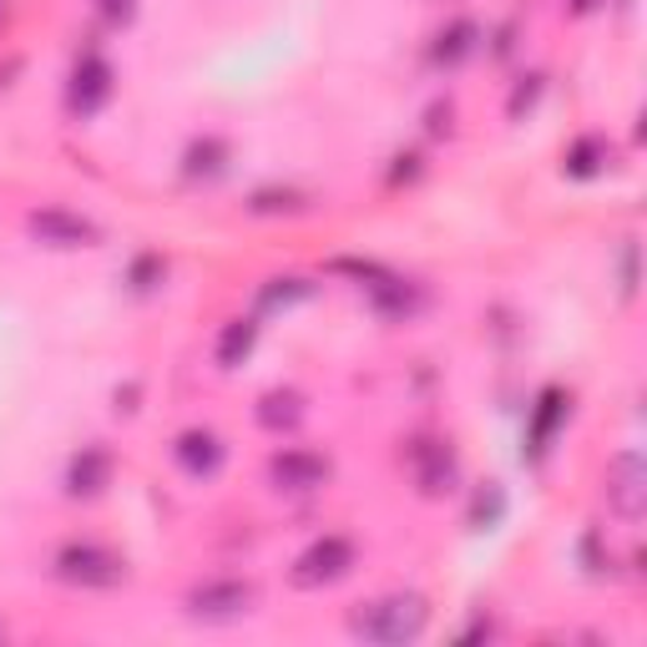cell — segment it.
Wrapping results in <instances>:
<instances>
[{"instance_id":"cell-2","label":"cell","mask_w":647,"mask_h":647,"mask_svg":"<svg viewBox=\"0 0 647 647\" xmlns=\"http://www.w3.org/2000/svg\"><path fill=\"white\" fill-rule=\"evenodd\" d=\"M57 566H61V577L82 582V587H117V582L127 577V566L101 547H66Z\"/></svg>"},{"instance_id":"cell-4","label":"cell","mask_w":647,"mask_h":647,"mask_svg":"<svg viewBox=\"0 0 647 647\" xmlns=\"http://www.w3.org/2000/svg\"><path fill=\"white\" fill-rule=\"evenodd\" d=\"M344 572H350V541L329 536V541H319L314 551L298 557L294 582L298 587H319V582H334V577H344Z\"/></svg>"},{"instance_id":"cell-5","label":"cell","mask_w":647,"mask_h":647,"mask_svg":"<svg viewBox=\"0 0 647 647\" xmlns=\"http://www.w3.org/2000/svg\"><path fill=\"white\" fill-rule=\"evenodd\" d=\"M612 506L622 511L627 521H637V511H643V471H637V455H622L618 465H612Z\"/></svg>"},{"instance_id":"cell-3","label":"cell","mask_w":647,"mask_h":647,"mask_svg":"<svg viewBox=\"0 0 647 647\" xmlns=\"http://www.w3.org/2000/svg\"><path fill=\"white\" fill-rule=\"evenodd\" d=\"M248 597H254V591L243 587V582H208V587H197L193 597H187V612L203 622H233L248 612Z\"/></svg>"},{"instance_id":"cell-6","label":"cell","mask_w":647,"mask_h":647,"mask_svg":"<svg viewBox=\"0 0 647 647\" xmlns=\"http://www.w3.org/2000/svg\"><path fill=\"white\" fill-rule=\"evenodd\" d=\"M273 471H279V480H283V486H294V491H309L314 480L324 476V465L314 461V455H283Z\"/></svg>"},{"instance_id":"cell-1","label":"cell","mask_w":647,"mask_h":647,"mask_svg":"<svg viewBox=\"0 0 647 647\" xmlns=\"http://www.w3.org/2000/svg\"><path fill=\"white\" fill-rule=\"evenodd\" d=\"M425 627V607L415 597H384V602H369L354 612L350 633L365 637V643H410L420 637Z\"/></svg>"}]
</instances>
